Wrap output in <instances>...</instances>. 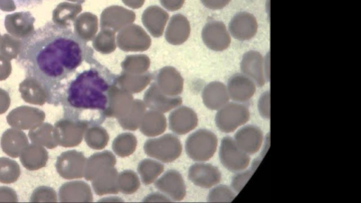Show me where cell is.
Masks as SVG:
<instances>
[{
    "mask_svg": "<svg viewBox=\"0 0 361 203\" xmlns=\"http://www.w3.org/2000/svg\"><path fill=\"white\" fill-rule=\"evenodd\" d=\"M169 123L172 131L177 135H184L197 127L198 119L192 109L181 107L170 114Z\"/></svg>",
    "mask_w": 361,
    "mask_h": 203,
    "instance_id": "cell-15",
    "label": "cell"
},
{
    "mask_svg": "<svg viewBox=\"0 0 361 203\" xmlns=\"http://www.w3.org/2000/svg\"><path fill=\"white\" fill-rule=\"evenodd\" d=\"M118 172L115 167L107 169L98 174L91 181L98 195L119 193Z\"/></svg>",
    "mask_w": 361,
    "mask_h": 203,
    "instance_id": "cell-19",
    "label": "cell"
},
{
    "mask_svg": "<svg viewBox=\"0 0 361 203\" xmlns=\"http://www.w3.org/2000/svg\"><path fill=\"white\" fill-rule=\"evenodd\" d=\"M134 101L132 94L119 87L116 82L110 90L106 117L124 118L132 109Z\"/></svg>",
    "mask_w": 361,
    "mask_h": 203,
    "instance_id": "cell-9",
    "label": "cell"
},
{
    "mask_svg": "<svg viewBox=\"0 0 361 203\" xmlns=\"http://www.w3.org/2000/svg\"><path fill=\"white\" fill-rule=\"evenodd\" d=\"M137 139L130 133L119 135L113 141V149L116 155L125 157L132 155L137 149Z\"/></svg>",
    "mask_w": 361,
    "mask_h": 203,
    "instance_id": "cell-23",
    "label": "cell"
},
{
    "mask_svg": "<svg viewBox=\"0 0 361 203\" xmlns=\"http://www.w3.org/2000/svg\"><path fill=\"white\" fill-rule=\"evenodd\" d=\"M189 178L196 186L208 189L220 183L222 173L217 166L201 162L189 168Z\"/></svg>",
    "mask_w": 361,
    "mask_h": 203,
    "instance_id": "cell-10",
    "label": "cell"
},
{
    "mask_svg": "<svg viewBox=\"0 0 361 203\" xmlns=\"http://www.w3.org/2000/svg\"><path fill=\"white\" fill-rule=\"evenodd\" d=\"M228 30L234 39L241 42L248 41L256 36L258 23L251 13L241 12L232 18Z\"/></svg>",
    "mask_w": 361,
    "mask_h": 203,
    "instance_id": "cell-7",
    "label": "cell"
},
{
    "mask_svg": "<svg viewBox=\"0 0 361 203\" xmlns=\"http://www.w3.org/2000/svg\"><path fill=\"white\" fill-rule=\"evenodd\" d=\"M236 193L231 187L226 185H215L208 195L210 202H231L236 197Z\"/></svg>",
    "mask_w": 361,
    "mask_h": 203,
    "instance_id": "cell-26",
    "label": "cell"
},
{
    "mask_svg": "<svg viewBox=\"0 0 361 203\" xmlns=\"http://www.w3.org/2000/svg\"><path fill=\"white\" fill-rule=\"evenodd\" d=\"M219 156L222 166L232 173L246 169L251 162L250 155L243 151L234 138L229 136L222 140Z\"/></svg>",
    "mask_w": 361,
    "mask_h": 203,
    "instance_id": "cell-6",
    "label": "cell"
},
{
    "mask_svg": "<svg viewBox=\"0 0 361 203\" xmlns=\"http://www.w3.org/2000/svg\"><path fill=\"white\" fill-rule=\"evenodd\" d=\"M144 103L151 110L165 113L180 106L182 99L178 96H167L161 92L156 84H153L145 93Z\"/></svg>",
    "mask_w": 361,
    "mask_h": 203,
    "instance_id": "cell-14",
    "label": "cell"
},
{
    "mask_svg": "<svg viewBox=\"0 0 361 203\" xmlns=\"http://www.w3.org/2000/svg\"><path fill=\"white\" fill-rule=\"evenodd\" d=\"M139 128L141 133L148 137L159 136L166 130V117L161 112L151 110L146 112Z\"/></svg>",
    "mask_w": 361,
    "mask_h": 203,
    "instance_id": "cell-20",
    "label": "cell"
},
{
    "mask_svg": "<svg viewBox=\"0 0 361 203\" xmlns=\"http://www.w3.org/2000/svg\"><path fill=\"white\" fill-rule=\"evenodd\" d=\"M155 185L158 190L174 201L182 200L186 194V185L182 174L174 169L167 171L157 180Z\"/></svg>",
    "mask_w": 361,
    "mask_h": 203,
    "instance_id": "cell-12",
    "label": "cell"
},
{
    "mask_svg": "<svg viewBox=\"0 0 361 203\" xmlns=\"http://www.w3.org/2000/svg\"><path fill=\"white\" fill-rule=\"evenodd\" d=\"M227 88L230 100L246 103L254 96L257 86L251 79L241 73L235 74L229 78Z\"/></svg>",
    "mask_w": 361,
    "mask_h": 203,
    "instance_id": "cell-11",
    "label": "cell"
},
{
    "mask_svg": "<svg viewBox=\"0 0 361 203\" xmlns=\"http://www.w3.org/2000/svg\"><path fill=\"white\" fill-rule=\"evenodd\" d=\"M237 145L249 155L257 153L262 147L264 136L262 130L255 125H244L233 138Z\"/></svg>",
    "mask_w": 361,
    "mask_h": 203,
    "instance_id": "cell-13",
    "label": "cell"
},
{
    "mask_svg": "<svg viewBox=\"0 0 361 203\" xmlns=\"http://www.w3.org/2000/svg\"><path fill=\"white\" fill-rule=\"evenodd\" d=\"M232 0H206V5L215 10H221L226 8Z\"/></svg>",
    "mask_w": 361,
    "mask_h": 203,
    "instance_id": "cell-29",
    "label": "cell"
},
{
    "mask_svg": "<svg viewBox=\"0 0 361 203\" xmlns=\"http://www.w3.org/2000/svg\"><path fill=\"white\" fill-rule=\"evenodd\" d=\"M138 171L142 182L145 185H150L164 171V166L156 160L146 159L139 163Z\"/></svg>",
    "mask_w": 361,
    "mask_h": 203,
    "instance_id": "cell-22",
    "label": "cell"
},
{
    "mask_svg": "<svg viewBox=\"0 0 361 203\" xmlns=\"http://www.w3.org/2000/svg\"><path fill=\"white\" fill-rule=\"evenodd\" d=\"M265 74L267 79V82L270 81V53H267V55L265 58Z\"/></svg>",
    "mask_w": 361,
    "mask_h": 203,
    "instance_id": "cell-32",
    "label": "cell"
},
{
    "mask_svg": "<svg viewBox=\"0 0 361 203\" xmlns=\"http://www.w3.org/2000/svg\"><path fill=\"white\" fill-rule=\"evenodd\" d=\"M45 0H13L15 6L19 8H28L42 4Z\"/></svg>",
    "mask_w": 361,
    "mask_h": 203,
    "instance_id": "cell-30",
    "label": "cell"
},
{
    "mask_svg": "<svg viewBox=\"0 0 361 203\" xmlns=\"http://www.w3.org/2000/svg\"><path fill=\"white\" fill-rule=\"evenodd\" d=\"M118 77L96 60L76 75L65 91L61 104L67 119L98 126L106 117L109 93Z\"/></svg>",
    "mask_w": 361,
    "mask_h": 203,
    "instance_id": "cell-2",
    "label": "cell"
},
{
    "mask_svg": "<svg viewBox=\"0 0 361 203\" xmlns=\"http://www.w3.org/2000/svg\"><path fill=\"white\" fill-rule=\"evenodd\" d=\"M146 107L141 100H134L129 112L122 119H118L120 126L127 130L137 131L146 114Z\"/></svg>",
    "mask_w": 361,
    "mask_h": 203,
    "instance_id": "cell-21",
    "label": "cell"
},
{
    "mask_svg": "<svg viewBox=\"0 0 361 203\" xmlns=\"http://www.w3.org/2000/svg\"><path fill=\"white\" fill-rule=\"evenodd\" d=\"M202 98L207 108L217 111L230 100L227 86L219 81L208 84L203 91Z\"/></svg>",
    "mask_w": 361,
    "mask_h": 203,
    "instance_id": "cell-17",
    "label": "cell"
},
{
    "mask_svg": "<svg viewBox=\"0 0 361 203\" xmlns=\"http://www.w3.org/2000/svg\"><path fill=\"white\" fill-rule=\"evenodd\" d=\"M146 154L164 163H170L177 159L182 152L180 140L171 133L160 138L149 139L144 145Z\"/></svg>",
    "mask_w": 361,
    "mask_h": 203,
    "instance_id": "cell-5",
    "label": "cell"
},
{
    "mask_svg": "<svg viewBox=\"0 0 361 203\" xmlns=\"http://www.w3.org/2000/svg\"><path fill=\"white\" fill-rule=\"evenodd\" d=\"M253 173V169H245L237 172L233 177L231 188L236 193H239L249 181Z\"/></svg>",
    "mask_w": 361,
    "mask_h": 203,
    "instance_id": "cell-27",
    "label": "cell"
},
{
    "mask_svg": "<svg viewBox=\"0 0 361 203\" xmlns=\"http://www.w3.org/2000/svg\"><path fill=\"white\" fill-rule=\"evenodd\" d=\"M206 45L213 51L222 52L231 45L232 37L222 22H214L206 29L205 35Z\"/></svg>",
    "mask_w": 361,
    "mask_h": 203,
    "instance_id": "cell-16",
    "label": "cell"
},
{
    "mask_svg": "<svg viewBox=\"0 0 361 203\" xmlns=\"http://www.w3.org/2000/svg\"><path fill=\"white\" fill-rule=\"evenodd\" d=\"M217 146L218 139L213 132L207 129H200L188 137L185 148L191 159L205 162L214 156Z\"/></svg>",
    "mask_w": 361,
    "mask_h": 203,
    "instance_id": "cell-3",
    "label": "cell"
},
{
    "mask_svg": "<svg viewBox=\"0 0 361 203\" xmlns=\"http://www.w3.org/2000/svg\"><path fill=\"white\" fill-rule=\"evenodd\" d=\"M259 114L264 119H270V92L265 91L260 97L258 102Z\"/></svg>",
    "mask_w": 361,
    "mask_h": 203,
    "instance_id": "cell-28",
    "label": "cell"
},
{
    "mask_svg": "<svg viewBox=\"0 0 361 203\" xmlns=\"http://www.w3.org/2000/svg\"><path fill=\"white\" fill-rule=\"evenodd\" d=\"M141 186L139 178L137 173L126 170L118 175L119 190L126 195L136 192Z\"/></svg>",
    "mask_w": 361,
    "mask_h": 203,
    "instance_id": "cell-25",
    "label": "cell"
},
{
    "mask_svg": "<svg viewBox=\"0 0 361 203\" xmlns=\"http://www.w3.org/2000/svg\"><path fill=\"white\" fill-rule=\"evenodd\" d=\"M94 60V50L80 35L50 22L23 41L18 62L45 91L49 103L59 105L69 79L84 63Z\"/></svg>",
    "mask_w": 361,
    "mask_h": 203,
    "instance_id": "cell-1",
    "label": "cell"
},
{
    "mask_svg": "<svg viewBox=\"0 0 361 203\" xmlns=\"http://www.w3.org/2000/svg\"><path fill=\"white\" fill-rule=\"evenodd\" d=\"M116 162L115 155L108 150L96 153L87 161L84 177L88 181H92L103 171L115 167Z\"/></svg>",
    "mask_w": 361,
    "mask_h": 203,
    "instance_id": "cell-18",
    "label": "cell"
},
{
    "mask_svg": "<svg viewBox=\"0 0 361 203\" xmlns=\"http://www.w3.org/2000/svg\"><path fill=\"white\" fill-rule=\"evenodd\" d=\"M265 57L255 51L244 53L240 63L241 73L251 79L257 87L262 88L267 82L265 74Z\"/></svg>",
    "mask_w": 361,
    "mask_h": 203,
    "instance_id": "cell-8",
    "label": "cell"
},
{
    "mask_svg": "<svg viewBox=\"0 0 361 203\" xmlns=\"http://www.w3.org/2000/svg\"><path fill=\"white\" fill-rule=\"evenodd\" d=\"M144 202H171V199L160 193H152L144 199Z\"/></svg>",
    "mask_w": 361,
    "mask_h": 203,
    "instance_id": "cell-31",
    "label": "cell"
},
{
    "mask_svg": "<svg viewBox=\"0 0 361 203\" xmlns=\"http://www.w3.org/2000/svg\"><path fill=\"white\" fill-rule=\"evenodd\" d=\"M251 119V112L244 103L229 102L215 116L218 129L224 133H231L246 124Z\"/></svg>",
    "mask_w": 361,
    "mask_h": 203,
    "instance_id": "cell-4",
    "label": "cell"
},
{
    "mask_svg": "<svg viewBox=\"0 0 361 203\" xmlns=\"http://www.w3.org/2000/svg\"><path fill=\"white\" fill-rule=\"evenodd\" d=\"M87 145L94 150H103L109 141V135L106 130L99 126H93L85 132Z\"/></svg>",
    "mask_w": 361,
    "mask_h": 203,
    "instance_id": "cell-24",
    "label": "cell"
}]
</instances>
